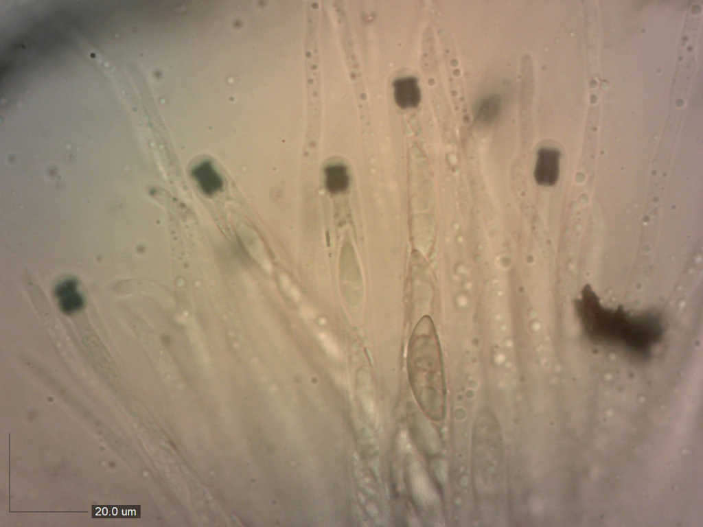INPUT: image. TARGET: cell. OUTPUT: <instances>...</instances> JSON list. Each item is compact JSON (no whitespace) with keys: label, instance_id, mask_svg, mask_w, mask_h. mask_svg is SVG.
<instances>
[{"label":"cell","instance_id":"obj_7","mask_svg":"<svg viewBox=\"0 0 703 527\" xmlns=\"http://www.w3.org/2000/svg\"><path fill=\"white\" fill-rule=\"evenodd\" d=\"M501 109V99L498 95H491L477 104L475 112V120L483 124L492 123L498 116Z\"/></svg>","mask_w":703,"mask_h":527},{"label":"cell","instance_id":"obj_4","mask_svg":"<svg viewBox=\"0 0 703 527\" xmlns=\"http://www.w3.org/2000/svg\"><path fill=\"white\" fill-rule=\"evenodd\" d=\"M192 176L206 196H213L222 188V179L209 162H203L195 167Z\"/></svg>","mask_w":703,"mask_h":527},{"label":"cell","instance_id":"obj_2","mask_svg":"<svg viewBox=\"0 0 703 527\" xmlns=\"http://www.w3.org/2000/svg\"><path fill=\"white\" fill-rule=\"evenodd\" d=\"M560 152L554 148H542L537 154L533 176L542 186L551 187L556 183L560 174Z\"/></svg>","mask_w":703,"mask_h":527},{"label":"cell","instance_id":"obj_1","mask_svg":"<svg viewBox=\"0 0 703 527\" xmlns=\"http://www.w3.org/2000/svg\"><path fill=\"white\" fill-rule=\"evenodd\" d=\"M575 309L586 337L594 343L616 345L632 355L647 359L662 339L665 330L656 313L631 314L622 306L603 307L590 285L575 301Z\"/></svg>","mask_w":703,"mask_h":527},{"label":"cell","instance_id":"obj_5","mask_svg":"<svg viewBox=\"0 0 703 527\" xmlns=\"http://www.w3.org/2000/svg\"><path fill=\"white\" fill-rule=\"evenodd\" d=\"M61 311L71 314L80 310L83 306V298L76 290V282L69 279L58 285L55 290Z\"/></svg>","mask_w":703,"mask_h":527},{"label":"cell","instance_id":"obj_3","mask_svg":"<svg viewBox=\"0 0 703 527\" xmlns=\"http://www.w3.org/2000/svg\"><path fill=\"white\" fill-rule=\"evenodd\" d=\"M394 98L402 108L417 107L421 100V91L417 80L414 77L400 78L393 82Z\"/></svg>","mask_w":703,"mask_h":527},{"label":"cell","instance_id":"obj_6","mask_svg":"<svg viewBox=\"0 0 703 527\" xmlns=\"http://www.w3.org/2000/svg\"><path fill=\"white\" fill-rule=\"evenodd\" d=\"M325 183L327 189L332 194L345 191L349 184L347 167L342 164L327 166L325 169Z\"/></svg>","mask_w":703,"mask_h":527}]
</instances>
